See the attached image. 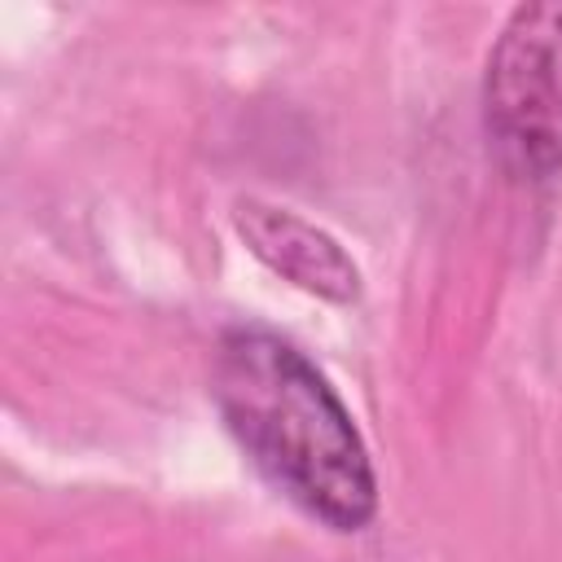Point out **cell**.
I'll use <instances>...</instances> for the list:
<instances>
[{"mask_svg": "<svg viewBox=\"0 0 562 562\" xmlns=\"http://www.w3.org/2000/svg\"><path fill=\"white\" fill-rule=\"evenodd\" d=\"M211 400L246 461L329 531L378 518L369 443L321 364L263 325H228L211 360Z\"/></svg>", "mask_w": 562, "mask_h": 562, "instance_id": "6da1fadb", "label": "cell"}, {"mask_svg": "<svg viewBox=\"0 0 562 562\" xmlns=\"http://www.w3.org/2000/svg\"><path fill=\"white\" fill-rule=\"evenodd\" d=\"M483 136L505 180L553 184L562 176V0L518 4L492 40Z\"/></svg>", "mask_w": 562, "mask_h": 562, "instance_id": "7a4b0ae2", "label": "cell"}, {"mask_svg": "<svg viewBox=\"0 0 562 562\" xmlns=\"http://www.w3.org/2000/svg\"><path fill=\"white\" fill-rule=\"evenodd\" d=\"M233 228L246 241V250L263 268L285 277L290 285H299L325 303H342V307L360 299V290H364L360 263L347 255V246L329 228L303 220L299 211L263 202V198H237Z\"/></svg>", "mask_w": 562, "mask_h": 562, "instance_id": "3957f363", "label": "cell"}]
</instances>
